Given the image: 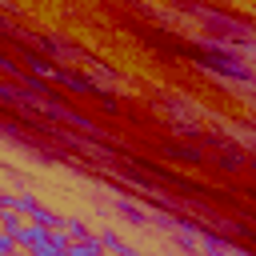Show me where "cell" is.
Here are the masks:
<instances>
[{
    "label": "cell",
    "mask_w": 256,
    "mask_h": 256,
    "mask_svg": "<svg viewBox=\"0 0 256 256\" xmlns=\"http://www.w3.org/2000/svg\"><path fill=\"white\" fill-rule=\"evenodd\" d=\"M196 240H200V256H232V248H236L228 232H212V228H200Z\"/></svg>",
    "instance_id": "cell-4"
},
{
    "label": "cell",
    "mask_w": 256,
    "mask_h": 256,
    "mask_svg": "<svg viewBox=\"0 0 256 256\" xmlns=\"http://www.w3.org/2000/svg\"><path fill=\"white\" fill-rule=\"evenodd\" d=\"M60 228H64V236H68V244H76V240H92V228H88V224H84L80 216H68V220L60 224Z\"/></svg>",
    "instance_id": "cell-11"
},
{
    "label": "cell",
    "mask_w": 256,
    "mask_h": 256,
    "mask_svg": "<svg viewBox=\"0 0 256 256\" xmlns=\"http://www.w3.org/2000/svg\"><path fill=\"white\" fill-rule=\"evenodd\" d=\"M100 108H104V112H120V104L112 100V92H104V96H100Z\"/></svg>",
    "instance_id": "cell-17"
},
{
    "label": "cell",
    "mask_w": 256,
    "mask_h": 256,
    "mask_svg": "<svg viewBox=\"0 0 256 256\" xmlns=\"http://www.w3.org/2000/svg\"><path fill=\"white\" fill-rule=\"evenodd\" d=\"M248 168H252V172H256V160H248Z\"/></svg>",
    "instance_id": "cell-18"
},
{
    "label": "cell",
    "mask_w": 256,
    "mask_h": 256,
    "mask_svg": "<svg viewBox=\"0 0 256 256\" xmlns=\"http://www.w3.org/2000/svg\"><path fill=\"white\" fill-rule=\"evenodd\" d=\"M116 212H120L128 224H136V228H148V208H140L136 200H128V196H116Z\"/></svg>",
    "instance_id": "cell-8"
},
{
    "label": "cell",
    "mask_w": 256,
    "mask_h": 256,
    "mask_svg": "<svg viewBox=\"0 0 256 256\" xmlns=\"http://www.w3.org/2000/svg\"><path fill=\"white\" fill-rule=\"evenodd\" d=\"M28 256H64V252H60V248H52V244H40V248H32Z\"/></svg>",
    "instance_id": "cell-16"
},
{
    "label": "cell",
    "mask_w": 256,
    "mask_h": 256,
    "mask_svg": "<svg viewBox=\"0 0 256 256\" xmlns=\"http://www.w3.org/2000/svg\"><path fill=\"white\" fill-rule=\"evenodd\" d=\"M52 84H64V88H68V92H88V96H96V100H100V96H104V88H100V84H96V80H92V76H84V72H72V68H68V64H64V68H56V72H52Z\"/></svg>",
    "instance_id": "cell-2"
},
{
    "label": "cell",
    "mask_w": 256,
    "mask_h": 256,
    "mask_svg": "<svg viewBox=\"0 0 256 256\" xmlns=\"http://www.w3.org/2000/svg\"><path fill=\"white\" fill-rule=\"evenodd\" d=\"M252 224H256V220H252Z\"/></svg>",
    "instance_id": "cell-21"
},
{
    "label": "cell",
    "mask_w": 256,
    "mask_h": 256,
    "mask_svg": "<svg viewBox=\"0 0 256 256\" xmlns=\"http://www.w3.org/2000/svg\"><path fill=\"white\" fill-rule=\"evenodd\" d=\"M64 256H104V248H100V240L92 236V240H76V244H68Z\"/></svg>",
    "instance_id": "cell-12"
},
{
    "label": "cell",
    "mask_w": 256,
    "mask_h": 256,
    "mask_svg": "<svg viewBox=\"0 0 256 256\" xmlns=\"http://www.w3.org/2000/svg\"><path fill=\"white\" fill-rule=\"evenodd\" d=\"M20 60L28 64V76H36V80H52V72H56V64H52L44 52H32V48H24V52H20Z\"/></svg>",
    "instance_id": "cell-6"
},
{
    "label": "cell",
    "mask_w": 256,
    "mask_h": 256,
    "mask_svg": "<svg viewBox=\"0 0 256 256\" xmlns=\"http://www.w3.org/2000/svg\"><path fill=\"white\" fill-rule=\"evenodd\" d=\"M160 152H164L168 160H176L180 168H200V164H204V148H200V144H172V140H168V144H160Z\"/></svg>",
    "instance_id": "cell-3"
},
{
    "label": "cell",
    "mask_w": 256,
    "mask_h": 256,
    "mask_svg": "<svg viewBox=\"0 0 256 256\" xmlns=\"http://www.w3.org/2000/svg\"><path fill=\"white\" fill-rule=\"evenodd\" d=\"M96 240H100V248H104V256H140V252H136V248H132V244L124 240V236H116L112 228H104V232H100Z\"/></svg>",
    "instance_id": "cell-7"
},
{
    "label": "cell",
    "mask_w": 256,
    "mask_h": 256,
    "mask_svg": "<svg viewBox=\"0 0 256 256\" xmlns=\"http://www.w3.org/2000/svg\"><path fill=\"white\" fill-rule=\"evenodd\" d=\"M252 256H256V248H252Z\"/></svg>",
    "instance_id": "cell-20"
},
{
    "label": "cell",
    "mask_w": 256,
    "mask_h": 256,
    "mask_svg": "<svg viewBox=\"0 0 256 256\" xmlns=\"http://www.w3.org/2000/svg\"><path fill=\"white\" fill-rule=\"evenodd\" d=\"M24 224H28L24 216H16V212H0V232H8L12 240H16V232H20Z\"/></svg>",
    "instance_id": "cell-13"
},
{
    "label": "cell",
    "mask_w": 256,
    "mask_h": 256,
    "mask_svg": "<svg viewBox=\"0 0 256 256\" xmlns=\"http://www.w3.org/2000/svg\"><path fill=\"white\" fill-rule=\"evenodd\" d=\"M40 48H44L48 56H60V60L76 56V48H72L68 40H60V36H48V32H40Z\"/></svg>",
    "instance_id": "cell-10"
},
{
    "label": "cell",
    "mask_w": 256,
    "mask_h": 256,
    "mask_svg": "<svg viewBox=\"0 0 256 256\" xmlns=\"http://www.w3.org/2000/svg\"><path fill=\"white\" fill-rule=\"evenodd\" d=\"M40 244H48V228H40V224H24L20 232H16V248H40Z\"/></svg>",
    "instance_id": "cell-9"
},
{
    "label": "cell",
    "mask_w": 256,
    "mask_h": 256,
    "mask_svg": "<svg viewBox=\"0 0 256 256\" xmlns=\"http://www.w3.org/2000/svg\"><path fill=\"white\" fill-rule=\"evenodd\" d=\"M236 236H244L248 244H256V224L252 220H236Z\"/></svg>",
    "instance_id": "cell-14"
},
{
    "label": "cell",
    "mask_w": 256,
    "mask_h": 256,
    "mask_svg": "<svg viewBox=\"0 0 256 256\" xmlns=\"http://www.w3.org/2000/svg\"><path fill=\"white\" fill-rule=\"evenodd\" d=\"M248 196H256V188H248Z\"/></svg>",
    "instance_id": "cell-19"
},
{
    "label": "cell",
    "mask_w": 256,
    "mask_h": 256,
    "mask_svg": "<svg viewBox=\"0 0 256 256\" xmlns=\"http://www.w3.org/2000/svg\"><path fill=\"white\" fill-rule=\"evenodd\" d=\"M180 56H188V60H196L200 68H208V72H216V76H228V80H256L252 76V68L232 52V48H224V44H184V48H176Z\"/></svg>",
    "instance_id": "cell-1"
},
{
    "label": "cell",
    "mask_w": 256,
    "mask_h": 256,
    "mask_svg": "<svg viewBox=\"0 0 256 256\" xmlns=\"http://www.w3.org/2000/svg\"><path fill=\"white\" fill-rule=\"evenodd\" d=\"M216 168H220L224 176H236V172H244V168H248V156H244L236 144H224V148L216 152Z\"/></svg>",
    "instance_id": "cell-5"
},
{
    "label": "cell",
    "mask_w": 256,
    "mask_h": 256,
    "mask_svg": "<svg viewBox=\"0 0 256 256\" xmlns=\"http://www.w3.org/2000/svg\"><path fill=\"white\" fill-rule=\"evenodd\" d=\"M20 248H16V240L8 236V232H0V256H16Z\"/></svg>",
    "instance_id": "cell-15"
}]
</instances>
